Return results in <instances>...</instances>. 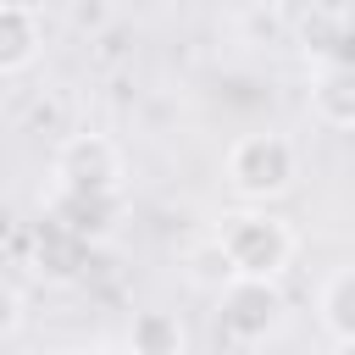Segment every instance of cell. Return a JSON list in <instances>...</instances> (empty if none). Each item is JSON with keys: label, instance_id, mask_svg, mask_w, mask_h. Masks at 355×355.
Returning <instances> with one entry per match:
<instances>
[{"label": "cell", "instance_id": "cell-8", "mask_svg": "<svg viewBox=\"0 0 355 355\" xmlns=\"http://www.w3.org/2000/svg\"><path fill=\"white\" fill-rule=\"evenodd\" d=\"M316 322H322V333L333 344L355 349V266H338V272L322 277V288H316Z\"/></svg>", "mask_w": 355, "mask_h": 355}, {"label": "cell", "instance_id": "cell-2", "mask_svg": "<svg viewBox=\"0 0 355 355\" xmlns=\"http://www.w3.org/2000/svg\"><path fill=\"white\" fill-rule=\"evenodd\" d=\"M222 178H227V189L244 205H277L294 189V178H300V150L277 128H250V133H239L227 144Z\"/></svg>", "mask_w": 355, "mask_h": 355}, {"label": "cell", "instance_id": "cell-1", "mask_svg": "<svg viewBox=\"0 0 355 355\" xmlns=\"http://www.w3.org/2000/svg\"><path fill=\"white\" fill-rule=\"evenodd\" d=\"M211 239L222 244L233 277H250V283H277L294 266V255H300L294 227L272 205H239V211H227Z\"/></svg>", "mask_w": 355, "mask_h": 355}, {"label": "cell", "instance_id": "cell-4", "mask_svg": "<svg viewBox=\"0 0 355 355\" xmlns=\"http://www.w3.org/2000/svg\"><path fill=\"white\" fill-rule=\"evenodd\" d=\"M211 300H216V333L233 338V344H244V349L266 344V338L288 322V300H283L277 283L233 277V283H227L222 294H211Z\"/></svg>", "mask_w": 355, "mask_h": 355}, {"label": "cell", "instance_id": "cell-10", "mask_svg": "<svg viewBox=\"0 0 355 355\" xmlns=\"http://www.w3.org/2000/svg\"><path fill=\"white\" fill-rule=\"evenodd\" d=\"M183 272H189V283L205 288V294H222V288L233 283V266H227V255H222L216 239H200V244L183 255Z\"/></svg>", "mask_w": 355, "mask_h": 355}, {"label": "cell", "instance_id": "cell-9", "mask_svg": "<svg viewBox=\"0 0 355 355\" xmlns=\"http://www.w3.org/2000/svg\"><path fill=\"white\" fill-rule=\"evenodd\" d=\"M83 250H89V244H78L67 227L39 222V239H33V261H39V272H50V277H72L78 261H83Z\"/></svg>", "mask_w": 355, "mask_h": 355}, {"label": "cell", "instance_id": "cell-3", "mask_svg": "<svg viewBox=\"0 0 355 355\" xmlns=\"http://www.w3.org/2000/svg\"><path fill=\"white\" fill-rule=\"evenodd\" d=\"M50 178H55V194H67V200H122L128 161L111 133H72V139H61Z\"/></svg>", "mask_w": 355, "mask_h": 355}, {"label": "cell", "instance_id": "cell-5", "mask_svg": "<svg viewBox=\"0 0 355 355\" xmlns=\"http://www.w3.org/2000/svg\"><path fill=\"white\" fill-rule=\"evenodd\" d=\"M305 111H311V122H322L333 133H355V67L316 61L311 89H305Z\"/></svg>", "mask_w": 355, "mask_h": 355}, {"label": "cell", "instance_id": "cell-12", "mask_svg": "<svg viewBox=\"0 0 355 355\" xmlns=\"http://www.w3.org/2000/svg\"><path fill=\"white\" fill-rule=\"evenodd\" d=\"M349 11H355V0H349Z\"/></svg>", "mask_w": 355, "mask_h": 355}, {"label": "cell", "instance_id": "cell-7", "mask_svg": "<svg viewBox=\"0 0 355 355\" xmlns=\"http://www.w3.org/2000/svg\"><path fill=\"white\" fill-rule=\"evenodd\" d=\"M128 355H189V327L178 311L166 305H150L128 322V338H122Z\"/></svg>", "mask_w": 355, "mask_h": 355}, {"label": "cell", "instance_id": "cell-6", "mask_svg": "<svg viewBox=\"0 0 355 355\" xmlns=\"http://www.w3.org/2000/svg\"><path fill=\"white\" fill-rule=\"evenodd\" d=\"M44 55V22L28 0H0V78H22Z\"/></svg>", "mask_w": 355, "mask_h": 355}, {"label": "cell", "instance_id": "cell-11", "mask_svg": "<svg viewBox=\"0 0 355 355\" xmlns=\"http://www.w3.org/2000/svg\"><path fill=\"white\" fill-rule=\"evenodd\" d=\"M22 322H28V300H22V288H17V283H6V277H0V344H6V338H17V333H22Z\"/></svg>", "mask_w": 355, "mask_h": 355}]
</instances>
